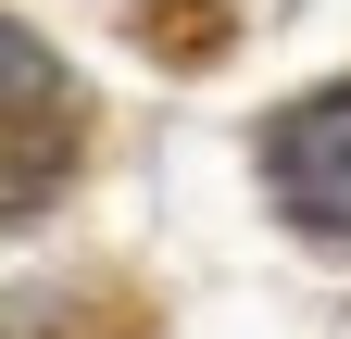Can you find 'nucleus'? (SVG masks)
I'll return each instance as SVG.
<instances>
[{"label": "nucleus", "instance_id": "obj_1", "mask_svg": "<svg viewBox=\"0 0 351 339\" xmlns=\"http://www.w3.org/2000/svg\"><path fill=\"white\" fill-rule=\"evenodd\" d=\"M263 176H276V201H289L314 239H339V251H351V75L276 113V139H263Z\"/></svg>", "mask_w": 351, "mask_h": 339}, {"label": "nucleus", "instance_id": "obj_2", "mask_svg": "<svg viewBox=\"0 0 351 339\" xmlns=\"http://www.w3.org/2000/svg\"><path fill=\"white\" fill-rule=\"evenodd\" d=\"M0 51H13V214H38V201H51V101H75V89H51V51H38L25 25L0 38Z\"/></svg>", "mask_w": 351, "mask_h": 339}]
</instances>
